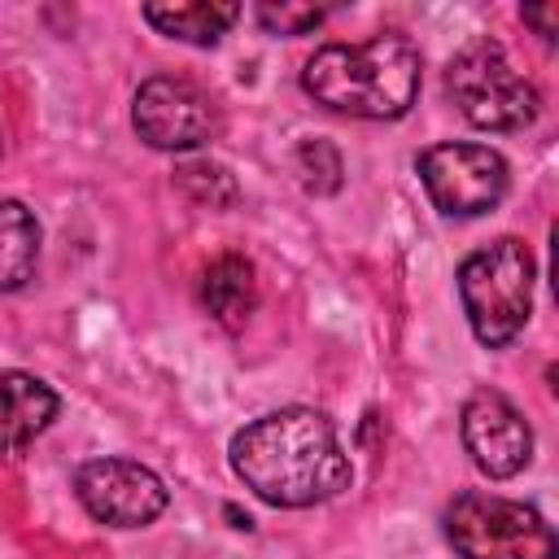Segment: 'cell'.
<instances>
[{
    "label": "cell",
    "mask_w": 559,
    "mask_h": 559,
    "mask_svg": "<svg viewBox=\"0 0 559 559\" xmlns=\"http://www.w3.org/2000/svg\"><path fill=\"white\" fill-rule=\"evenodd\" d=\"M231 472L271 507H314L336 498L354 467L328 415L284 406L231 437Z\"/></svg>",
    "instance_id": "6da1fadb"
},
{
    "label": "cell",
    "mask_w": 559,
    "mask_h": 559,
    "mask_svg": "<svg viewBox=\"0 0 559 559\" xmlns=\"http://www.w3.org/2000/svg\"><path fill=\"white\" fill-rule=\"evenodd\" d=\"M131 122H135L140 140L162 153L201 148L223 131V114H218L214 96L179 74L144 79L135 92V105H131Z\"/></svg>",
    "instance_id": "52a82bcc"
},
{
    "label": "cell",
    "mask_w": 559,
    "mask_h": 559,
    "mask_svg": "<svg viewBox=\"0 0 559 559\" xmlns=\"http://www.w3.org/2000/svg\"><path fill=\"white\" fill-rule=\"evenodd\" d=\"M459 428H463V445H467L472 463L489 480H507V476L524 472V463L533 459V428L524 424L515 402L502 397L498 389H476L463 402Z\"/></svg>",
    "instance_id": "9c48e42d"
},
{
    "label": "cell",
    "mask_w": 559,
    "mask_h": 559,
    "mask_svg": "<svg viewBox=\"0 0 559 559\" xmlns=\"http://www.w3.org/2000/svg\"><path fill=\"white\" fill-rule=\"evenodd\" d=\"M61 411V397L31 371H0V454L17 459Z\"/></svg>",
    "instance_id": "30bf717a"
},
{
    "label": "cell",
    "mask_w": 559,
    "mask_h": 559,
    "mask_svg": "<svg viewBox=\"0 0 559 559\" xmlns=\"http://www.w3.org/2000/svg\"><path fill=\"white\" fill-rule=\"evenodd\" d=\"M293 166H297V175H301V188L314 192V197L336 192V188H341V175H345V170H341V153H336V144H328V140H306V144H297Z\"/></svg>",
    "instance_id": "9a60e30c"
},
{
    "label": "cell",
    "mask_w": 559,
    "mask_h": 559,
    "mask_svg": "<svg viewBox=\"0 0 559 559\" xmlns=\"http://www.w3.org/2000/svg\"><path fill=\"white\" fill-rule=\"evenodd\" d=\"M445 537L463 559H555V528L524 502L463 489L445 507Z\"/></svg>",
    "instance_id": "5b68a950"
},
{
    "label": "cell",
    "mask_w": 559,
    "mask_h": 559,
    "mask_svg": "<svg viewBox=\"0 0 559 559\" xmlns=\"http://www.w3.org/2000/svg\"><path fill=\"white\" fill-rule=\"evenodd\" d=\"M533 275H537L533 253L515 236H502L463 258L459 297L480 345L502 349L524 332L533 314Z\"/></svg>",
    "instance_id": "3957f363"
},
{
    "label": "cell",
    "mask_w": 559,
    "mask_h": 559,
    "mask_svg": "<svg viewBox=\"0 0 559 559\" xmlns=\"http://www.w3.org/2000/svg\"><path fill=\"white\" fill-rule=\"evenodd\" d=\"M201 306L223 323V328H240L253 306H258V280H253V266L240 258V253H223L214 258L205 271H201Z\"/></svg>",
    "instance_id": "8fae6325"
},
{
    "label": "cell",
    "mask_w": 559,
    "mask_h": 559,
    "mask_svg": "<svg viewBox=\"0 0 559 559\" xmlns=\"http://www.w3.org/2000/svg\"><path fill=\"white\" fill-rule=\"evenodd\" d=\"M301 87L349 118H402L419 92V52L397 31H380L362 44H323L306 61Z\"/></svg>",
    "instance_id": "7a4b0ae2"
},
{
    "label": "cell",
    "mask_w": 559,
    "mask_h": 559,
    "mask_svg": "<svg viewBox=\"0 0 559 559\" xmlns=\"http://www.w3.org/2000/svg\"><path fill=\"white\" fill-rule=\"evenodd\" d=\"M0 153H4V127H0Z\"/></svg>",
    "instance_id": "ac0fdd59"
},
{
    "label": "cell",
    "mask_w": 559,
    "mask_h": 559,
    "mask_svg": "<svg viewBox=\"0 0 559 559\" xmlns=\"http://www.w3.org/2000/svg\"><path fill=\"white\" fill-rule=\"evenodd\" d=\"M39 262V218L22 201H0V293L22 288Z\"/></svg>",
    "instance_id": "4fadbf2b"
},
{
    "label": "cell",
    "mask_w": 559,
    "mask_h": 559,
    "mask_svg": "<svg viewBox=\"0 0 559 559\" xmlns=\"http://www.w3.org/2000/svg\"><path fill=\"white\" fill-rule=\"evenodd\" d=\"M419 179L432 197V205L450 218H476L489 214L507 197V162L489 144H463L445 140L419 153Z\"/></svg>",
    "instance_id": "8992f818"
},
{
    "label": "cell",
    "mask_w": 559,
    "mask_h": 559,
    "mask_svg": "<svg viewBox=\"0 0 559 559\" xmlns=\"http://www.w3.org/2000/svg\"><path fill=\"white\" fill-rule=\"evenodd\" d=\"M144 17L170 39H183V44H197V48H214L231 31V22L240 17V4H214V0L144 4Z\"/></svg>",
    "instance_id": "7c38bea8"
},
{
    "label": "cell",
    "mask_w": 559,
    "mask_h": 559,
    "mask_svg": "<svg viewBox=\"0 0 559 559\" xmlns=\"http://www.w3.org/2000/svg\"><path fill=\"white\" fill-rule=\"evenodd\" d=\"M258 22L271 35H306L323 22L319 4H258Z\"/></svg>",
    "instance_id": "2e32d148"
},
{
    "label": "cell",
    "mask_w": 559,
    "mask_h": 559,
    "mask_svg": "<svg viewBox=\"0 0 559 559\" xmlns=\"http://www.w3.org/2000/svg\"><path fill=\"white\" fill-rule=\"evenodd\" d=\"M445 92L480 131H524L537 118V87L507 61L502 44L489 35H476L454 52Z\"/></svg>",
    "instance_id": "277c9868"
},
{
    "label": "cell",
    "mask_w": 559,
    "mask_h": 559,
    "mask_svg": "<svg viewBox=\"0 0 559 559\" xmlns=\"http://www.w3.org/2000/svg\"><path fill=\"white\" fill-rule=\"evenodd\" d=\"M175 183H179L197 205H210V210H227V205H236V197H240L236 179H231L218 162H183V166L175 170Z\"/></svg>",
    "instance_id": "5bb4252c"
},
{
    "label": "cell",
    "mask_w": 559,
    "mask_h": 559,
    "mask_svg": "<svg viewBox=\"0 0 559 559\" xmlns=\"http://www.w3.org/2000/svg\"><path fill=\"white\" fill-rule=\"evenodd\" d=\"M520 13H524V22H533V26H537V35H542V39H555L559 4H546V9H520Z\"/></svg>",
    "instance_id": "e0dca14e"
},
{
    "label": "cell",
    "mask_w": 559,
    "mask_h": 559,
    "mask_svg": "<svg viewBox=\"0 0 559 559\" xmlns=\"http://www.w3.org/2000/svg\"><path fill=\"white\" fill-rule=\"evenodd\" d=\"M74 493L92 520L114 528H144L166 511V485L135 459H92L74 476Z\"/></svg>",
    "instance_id": "ba28073f"
}]
</instances>
